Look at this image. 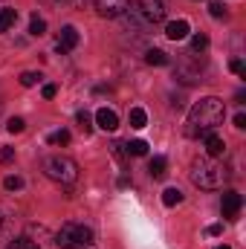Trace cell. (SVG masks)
<instances>
[{
    "label": "cell",
    "mask_w": 246,
    "mask_h": 249,
    "mask_svg": "<svg viewBox=\"0 0 246 249\" xmlns=\"http://www.w3.org/2000/svg\"><path fill=\"white\" fill-rule=\"evenodd\" d=\"M3 223H6V217H3V212H0V226H3Z\"/></svg>",
    "instance_id": "cell-33"
},
{
    "label": "cell",
    "mask_w": 246,
    "mask_h": 249,
    "mask_svg": "<svg viewBox=\"0 0 246 249\" xmlns=\"http://www.w3.org/2000/svg\"><path fill=\"white\" fill-rule=\"evenodd\" d=\"M0 160H3V162H12V160H15V151H12V148H3V151H0Z\"/></svg>",
    "instance_id": "cell-29"
},
{
    "label": "cell",
    "mask_w": 246,
    "mask_h": 249,
    "mask_svg": "<svg viewBox=\"0 0 246 249\" xmlns=\"http://www.w3.org/2000/svg\"><path fill=\"white\" fill-rule=\"evenodd\" d=\"M9 249H41L35 241H29V238H15L12 244H9Z\"/></svg>",
    "instance_id": "cell-21"
},
{
    "label": "cell",
    "mask_w": 246,
    "mask_h": 249,
    "mask_svg": "<svg viewBox=\"0 0 246 249\" xmlns=\"http://www.w3.org/2000/svg\"><path fill=\"white\" fill-rule=\"evenodd\" d=\"M0 107H3V93H0Z\"/></svg>",
    "instance_id": "cell-34"
},
{
    "label": "cell",
    "mask_w": 246,
    "mask_h": 249,
    "mask_svg": "<svg viewBox=\"0 0 246 249\" xmlns=\"http://www.w3.org/2000/svg\"><path fill=\"white\" fill-rule=\"evenodd\" d=\"M38 81H41L38 72H20V84H23V87H35Z\"/></svg>",
    "instance_id": "cell-24"
},
{
    "label": "cell",
    "mask_w": 246,
    "mask_h": 249,
    "mask_svg": "<svg viewBox=\"0 0 246 249\" xmlns=\"http://www.w3.org/2000/svg\"><path fill=\"white\" fill-rule=\"evenodd\" d=\"M145 64H151V67H165V64H168V55H165L162 50H148V53H145Z\"/></svg>",
    "instance_id": "cell-15"
},
{
    "label": "cell",
    "mask_w": 246,
    "mask_h": 249,
    "mask_svg": "<svg viewBox=\"0 0 246 249\" xmlns=\"http://www.w3.org/2000/svg\"><path fill=\"white\" fill-rule=\"evenodd\" d=\"M235 127H238V130H244V127H246V116H244V113H238V116H235Z\"/></svg>",
    "instance_id": "cell-32"
},
{
    "label": "cell",
    "mask_w": 246,
    "mask_h": 249,
    "mask_svg": "<svg viewBox=\"0 0 246 249\" xmlns=\"http://www.w3.org/2000/svg\"><path fill=\"white\" fill-rule=\"evenodd\" d=\"M75 122H78V127H81L84 133H90V130H93V116H90L87 110H78V113H75Z\"/></svg>",
    "instance_id": "cell-19"
},
{
    "label": "cell",
    "mask_w": 246,
    "mask_h": 249,
    "mask_svg": "<svg viewBox=\"0 0 246 249\" xmlns=\"http://www.w3.org/2000/svg\"><path fill=\"white\" fill-rule=\"evenodd\" d=\"M203 145H206V154L211 157V160H217V157H223V151H226V142L214 133V130H209V133H203Z\"/></svg>",
    "instance_id": "cell-9"
},
{
    "label": "cell",
    "mask_w": 246,
    "mask_h": 249,
    "mask_svg": "<svg viewBox=\"0 0 246 249\" xmlns=\"http://www.w3.org/2000/svg\"><path fill=\"white\" fill-rule=\"evenodd\" d=\"M44 32H47V20H44V18H38V15H35V18H32V20H29V35H35V38H41V35H44Z\"/></svg>",
    "instance_id": "cell-18"
},
{
    "label": "cell",
    "mask_w": 246,
    "mask_h": 249,
    "mask_svg": "<svg viewBox=\"0 0 246 249\" xmlns=\"http://www.w3.org/2000/svg\"><path fill=\"white\" fill-rule=\"evenodd\" d=\"M3 186L9 188V191H18V188H23V180H20V177H6Z\"/></svg>",
    "instance_id": "cell-25"
},
{
    "label": "cell",
    "mask_w": 246,
    "mask_h": 249,
    "mask_svg": "<svg viewBox=\"0 0 246 249\" xmlns=\"http://www.w3.org/2000/svg\"><path fill=\"white\" fill-rule=\"evenodd\" d=\"M44 174L53 180V183H61V186H72L78 180V165L75 160L61 157V154H53L44 160Z\"/></svg>",
    "instance_id": "cell-3"
},
{
    "label": "cell",
    "mask_w": 246,
    "mask_h": 249,
    "mask_svg": "<svg viewBox=\"0 0 246 249\" xmlns=\"http://www.w3.org/2000/svg\"><path fill=\"white\" fill-rule=\"evenodd\" d=\"M93 3H96V12L102 18H122L130 9V0H93Z\"/></svg>",
    "instance_id": "cell-6"
},
{
    "label": "cell",
    "mask_w": 246,
    "mask_h": 249,
    "mask_svg": "<svg viewBox=\"0 0 246 249\" xmlns=\"http://www.w3.org/2000/svg\"><path fill=\"white\" fill-rule=\"evenodd\" d=\"M209 12H211V18H223V15H226V6H223V3H211Z\"/></svg>",
    "instance_id": "cell-27"
},
{
    "label": "cell",
    "mask_w": 246,
    "mask_h": 249,
    "mask_svg": "<svg viewBox=\"0 0 246 249\" xmlns=\"http://www.w3.org/2000/svg\"><path fill=\"white\" fill-rule=\"evenodd\" d=\"M223 119H226V105H223L217 96H206V99H200V102L188 110L185 136L200 139L203 133H209V130H214L217 124H223Z\"/></svg>",
    "instance_id": "cell-1"
},
{
    "label": "cell",
    "mask_w": 246,
    "mask_h": 249,
    "mask_svg": "<svg viewBox=\"0 0 246 249\" xmlns=\"http://www.w3.org/2000/svg\"><path fill=\"white\" fill-rule=\"evenodd\" d=\"M18 20V12L15 9H0V32H9Z\"/></svg>",
    "instance_id": "cell-13"
},
{
    "label": "cell",
    "mask_w": 246,
    "mask_h": 249,
    "mask_svg": "<svg viewBox=\"0 0 246 249\" xmlns=\"http://www.w3.org/2000/svg\"><path fill=\"white\" fill-rule=\"evenodd\" d=\"M50 145H70V130H55V133H50Z\"/></svg>",
    "instance_id": "cell-20"
},
{
    "label": "cell",
    "mask_w": 246,
    "mask_h": 249,
    "mask_svg": "<svg viewBox=\"0 0 246 249\" xmlns=\"http://www.w3.org/2000/svg\"><path fill=\"white\" fill-rule=\"evenodd\" d=\"M226 180H229V168L220 160H211L209 157L203 162H194V168H191V183L197 188L211 191V188H220Z\"/></svg>",
    "instance_id": "cell-2"
},
{
    "label": "cell",
    "mask_w": 246,
    "mask_h": 249,
    "mask_svg": "<svg viewBox=\"0 0 246 249\" xmlns=\"http://www.w3.org/2000/svg\"><path fill=\"white\" fill-rule=\"evenodd\" d=\"M209 235H211V238L223 235V223H211V226H209Z\"/></svg>",
    "instance_id": "cell-30"
},
{
    "label": "cell",
    "mask_w": 246,
    "mask_h": 249,
    "mask_svg": "<svg viewBox=\"0 0 246 249\" xmlns=\"http://www.w3.org/2000/svg\"><path fill=\"white\" fill-rule=\"evenodd\" d=\"M148 171H151L154 180H162V177L168 174V160H165V157H154L151 165H148Z\"/></svg>",
    "instance_id": "cell-12"
},
{
    "label": "cell",
    "mask_w": 246,
    "mask_h": 249,
    "mask_svg": "<svg viewBox=\"0 0 246 249\" xmlns=\"http://www.w3.org/2000/svg\"><path fill=\"white\" fill-rule=\"evenodd\" d=\"M96 124H99L102 130L113 133V130L119 127V116H116V110H110V107H102V110L96 113Z\"/></svg>",
    "instance_id": "cell-10"
},
{
    "label": "cell",
    "mask_w": 246,
    "mask_h": 249,
    "mask_svg": "<svg viewBox=\"0 0 246 249\" xmlns=\"http://www.w3.org/2000/svg\"><path fill=\"white\" fill-rule=\"evenodd\" d=\"M130 15L142 26H157V23L165 20V0H136Z\"/></svg>",
    "instance_id": "cell-5"
},
{
    "label": "cell",
    "mask_w": 246,
    "mask_h": 249,
    "mask_svg": "<svg viewBox=\"0 0 246 249\" xmlns=\"http://www.w3.org/2000/svg\"><path fill=\"white\" fill-rule=\"evenodd\" d=\"M241 206H244V197H241L238 191H223V197H220V212H223V217H238Z\"/></svg>",
    "instance_id": "cell-7"
},
{
    "label": "cell",
    "mask_w": 246,
    "mask_h": 249,
    "mask_svg": "<svg viewBox=\"0 0 246 249\" xmlns=\"http://www.w3.org/2000/svg\"><path fill=\"white\" fill-rule=\"evenodd\" d=\"M23 127H26V122H23L20 116H12V119L6 122V130H9V133H20Z\"/></svg>",
    "instance_id": "cell-22"
},
{
    "label": "cell",
    "mask_w": 246,
    "mask_h": 249,
    "mask_svg": "<svg viewBox=\"0 0 246 249\" xmlns=\"http://www.w3.org/2000/svg\"><path fill=\"white\" fill-rule=\"evenodd\" d=\"M75 47H78V32H75V26H64L61 38H58V44H55V53L67 55V53L75 50Z\"/></svg>",
    "instance_id": "cell-8"
},
{
    "label": "cell",
    "mask_w": 246,
    "mask_h": 249,
    "mask_svg": "<svg viewBox=\"0 0 246 249\" xmlns=\"http://www.w3.org/2000/svg\"><path fill=\"white\" fill-rule=\"evenodd\" d=\"M206 47H209V38H206V35H194V38H191V50H194V53H203Z\"/></svg>",
    "instance_id": "cell-23"
},
{
    "label": "cell",
    "mask_w": 246,
    "mask_h": 249,
    "mask_svg": "<svg viewBox=\"0 0 246 249\" xmlns=\"http://www.w3.org/2000/svg\"><path fill=\"white\" fill-rule=\"evenodd\" d=\"M188 32H191L188 20H171V23L165 26V38H168V41H183V38H188Z\"/></svg>",
    "instance_id": "cell-11"
},
{
    "label": "cell",
    "mask_w": 246,
    "mask_h": 249,
    "mask_svg": "<svg viewBox=\"0 0 246 249\" xmlns=\"http://www.w3.org/2000/svg\"><path fill=\"white\" fill-rule=\"evenodd\" d=\"M93 229L84 223H64L61 232L55 235L58 249H90L93 247Z\"/></svg>",
    "instance_id": "cell-4"
},
{
    "label": "cell",
    "mask_w": 246,
    "mask_h": 249,
    "mask_svg": "<svg viewBox=\"0 0 246 249\" xmlns=\"http://www.w3.org/2000/svg\"><path fill=\"white\" fill-rule=\"evenodd\" d=\"M124 154H133V157H142V154H148V142L145 139H133V142H127L122 145Z\"/></svg>",
    "instance_id": "cell-14"
},
{
    "label": "cell",
    "mask_w": 246,
    "mask_h": 249,
    "mask_svg": "<svg viewBox=\"0 0 246 249\" xmlns=\"http://www.w3.org/2000/svg\"><path fill=\"white\" fill-rule=\"evenodd\" d=\"M162 203H165L168 209H171V206H180V203H183V191H180V188H165V191H162Z\"/></svg>",
    "instance_id": "cell-16"
},
{
    "label": "cell",
    "mask_w": 246,
    "mask_h": 249,
    "mask_svg": "<svg viewBox=\"0 0 246 249\" xmlns=\"http://www.w3.org/2000/svg\"><path fill=\"white\" fill-rule=\"evenodd\" d=\"M61 6H67V9H78V6H84V0H58Z\"/></svg>",
    "instance_id": "cell-31"
},
{
    "label": "cell",
    "mask_w": 246,
    "mask_h": 249,
    "mask_svg": "<svg viewBox=\"0 0 246 249\" xmlns=\"http://www.w3.org/2000/svg\"><path fill=\"white\" fill-rule=\"evenodd\" d=\"M127 119H130V127H136V130H142V127L148 124V113H145L142 107H133Z\"/></svg>",
    "instance_id": "cell-17"
},
{
    "label": "cell",
    "mask_w": 246,
    "mask_h": 249,
    "mask_svg": "<svg viewBox=\"0 0 246 249\" xmlns=\"http://www.w3.org/2000/svg\"><path fill=\"white\" fill-rule=\"evenodd\" d=\"M41 93H44V99H55L58 87H55V84H44V90H41Z\"/></svg>",
    "instance_id": "cell-28"
},
{
    "label": "cell",
    "mask_w": 246,
    "mask_h": 249,
    "mask_svg": "<svg viewBox=\"0 0 246 249\" xmlns=\"http://www.w3.org/2000/svg\"><path fill=\"white\" fill-rule=\"evenodd\" d=\"M214 249H229V247H214Z\"/></svg>",
    "instance_id": "cell-35"
},
{
    "label": "cell",
    "mask_w": 246,
    "mask_h": 249,
    "mask_svg": "<svg viewBox=\"0 0 246 249\" xmlns=\"http://www.w3.org/2000/svg\"><path fill=\"white\" fill-rule=\"evenodd\" d=\"M229 70H232L235 75H246V64L241 61V58H235V61L229 64Z\"/></svg>",
    "instance_id": "cell-26"
}]
</instances>
